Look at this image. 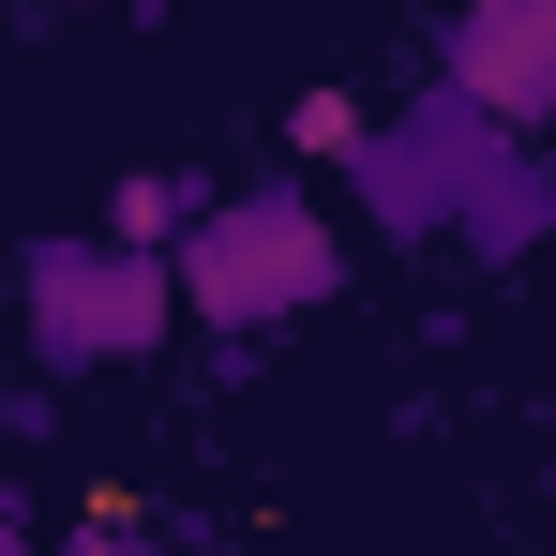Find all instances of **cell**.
<instances>
[{
    "label": "cell",
    "instance_id": "6",
    "mask_svg": "<svg viewBox=\"0 0 556 556\" xmlns=\"http://www.w3.org/2000/svg\"><path fill=\"white\" fill-rule=\"evenodd\" d=\"M211 211H226V181H195V166H136V181L105 195V241H136V256H181Z\"/></svg>",
    "mask_w": 556,
    "mask_h": 556
},
{
    "label": "cell",
    "instance_id": "7",
    "mask_svg": "<svg viewBox=\"0 0 556 556\" xmlns=\"http://www.w3.org/2000/svg\"><path fill=\"white\" fill-rule=\"evenodd\" d=\"M362 136H376V121H362L346 91H301V105H286V151H301V166H346Z\"/></svg>",
    "mask_w": 556,
    "mask_h": 556
},
{
    "label": "cell",
    "instance_id": "2",
    "mask_svg": "<svg viewBox=\"0 0 556 556\" xmlns=\"http://www.w3.org/2000/svg\"><path fill=\"white\" fill-rule=\"evenodd\" d=\"M181 256H136L105 226H46L15 256V331H30V376H121L181 331Z\"/></svg>",
    "mask_w": 556,
    "mask_h": 556
},
{
    "label": "cell",
    "instance_id": "4",
    "mask_svg": "<svg viewBox=\"0 0 556 556\" xmlns=\"http://www.w3.org/2000/svg\"><path fill=\"white\" fill-rule=\"evenodd\" d=\"M437 76H452L466 105H496L511 136H542L556 121V0H452Z\"/></svg>",
    "mask_w": 556,
    "mask_h": 556
},
{
    "label": "cell",
    "instance_id": "5",
    "mask_svg": "<svg viewBox=\"0 0 556 556\" xmlns=\"http://www.w3.org/2000/svg\"><path fill=\"white\" fill-rule=\"evenodd\" d=\"M452 256H481V271H527V256H556V151L542 136H481L466 151V195H452Z\"/></svg>",
    "mask_w": 556,
    "mask_h": 556
},
{
    "label": "cell",
    "instance_id": "1",
    "mask_svg": "<svg viewBox=\"0 0 556 556\" xmlns=\"http://www.w3.org/2000/svg\"><path fill=\"white\" fill-rule=\"evenodd\" d=\"M331 286H346V226L316 181H241L181 241V301H195V331H226V362H256V331L316 316Z\"/></svg>",
    "mask_w": 556,
    "mask_h": 556
},
{
    "label": "cell",
    "instance_id": "8",
    "mask_svg": "<svg viewBox=\"0 0 556 556\" xmlns=\"http://www.w3.org/2000/svg\"><path fill=\"white\" fill-rule=\"evenodd\" d=\"M0 437L46 452V437H61V376H15V391H0Z\"/></svg>",
    "mask_w": 556,
    "mask_h": 556
},
{
    "label": "cell",
    "instance_id": "9",
    "mask_svg": "<svg viewBox=\"0 0 556 556\" xmlns=\"http://www.w3.org/2000/svg\"><path fill=\"white\" fill-rule=\"evenodd\" d=\"M15 15H76V0H15Z\"/></svg>",
    "mask_w": 556,
    "mask_h": 556
},
{
    "label": "cell",
    "instance_id": "3",
    "mask_svg": "<svg viewBox=\"0 0 556 556\" xmlns=\"http://www.w3.org/2000/svg\"><path fill=\"white\" fill-rule=\"evenodd\" d=\"M481 136H496V105H466L452 76H437L421 105H391L331 181H346V211H362L376 241H406V256H421V241H452V195H466V151H481Z\"/></svg>",
    "mask_w": 556,
    "mask_h": 556
}]
</instances>
